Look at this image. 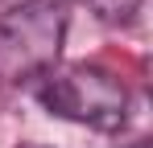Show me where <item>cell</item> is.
Here are the masks:
<instances>
[{
    "mask_svg": "<svg viewBox=\"0 0 153 148\" xmlns=\"http://www.w3.org/2000/svg\"><path fill=\"white\" fill-rule=\"evenodd\" d=\"M66 4L62 0H21L0 12V82L21 86L46 78L62 53Z\"/></svg>",
    "mask_w": 153,
    "mask_h": 148,
    "instance_id": "cell-1",
    "label": "cell"
},
{
    "mask_svg": "<svg viewBox=\"0 0 153 148\" xmlns=\"http://www.w3.org/2000/svg\"><path fill=\"white\" fill-rule=\"evenodd\" d=\"M42 107L71 123H87L95 132H116L124 127L128 115V91L116 74H108L103 66H66V70H50L42 82Z\"/></svg>",
    "mask_w": 153,
    "mask_h": 148,
    "instance_id": "cell-2",
    "label": "cell"
},
{
    "mask_svg": "<svg viewBox=\"0 0 153 148\" xmlns=\"http://www.w3.org/2000/svg\"><path fill=\"white\" fill-rule=\"evenodd\" d=\"M83 4H87V12H95L100 21L124 25V21H132V17L141 12V4H145V0H83Z\"/></svg>",
    "mask_w": 153,
    "mask_h": 148,
    "instance_id": "cell-3",
    "label": "cell"
},
{
    "mask_svg": "<svg viewBox=\"0 0 153 148\" xmlns=\"http://www.w3.org/2000/svg\"><path fill=\"white\" fill-rule=\"evenodd\" d=\"M21 148H46V144H21Z\"/></svg>",
    "mask_w": 153,
    "mask_h": 148,
    "instance_id": "cell-4",
    "label": "cell"
},
{
    "mask_svg": "<svg viewBox=\"0 0 153 148\" xmlns=\"http://www.w3.org/2000/svg\"><path fill=\"white\" fill-rule=\"evenodd\" d=\"M137 148H149V140H141V144H137Z\"/></svg>",
    "mask_w": 153,
    "mask_h": 148,
    "instance_id": "cell-5",
    "label": "cell"
}]
</instances>
